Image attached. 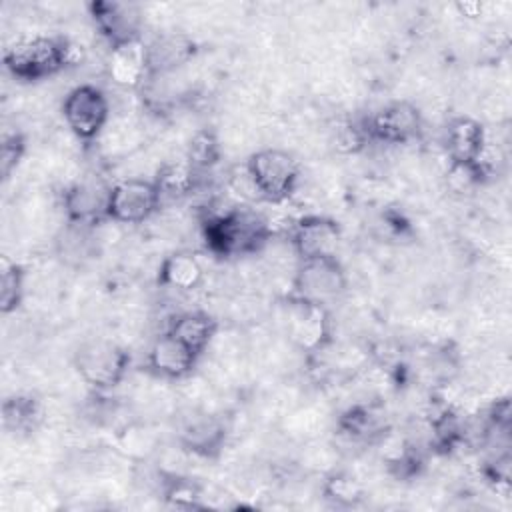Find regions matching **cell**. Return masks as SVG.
Masks as SVG:
<instances>
[{
    "instance_id": "21",
    "label": "cell",
    "mask_w": 512,
    "mask_h": 512,
    "mask_svg": "<svg viewBox=\"0 0 512 512\" xmlns=\"http://www.w3.org/2000/svg\"><path fill=\"white\" fill-rule=\"evenodd\" d=\"M24 296V270L10 258H2L0 264V308L2 314L14 312Z\"/></svg>"
},
{
    "instance_id": "10",
    "label": "cell",
    "mask_w": 512,
    "mask_h": 512,
    "mask_svg": "<svg viewBox=\"0 0 512 512\" xmlns=\"http://www.w3.org/2000/svg\"><path fill=\"white\" fill-rule=\"evenodd\" d=\"M110 186L96 178L74 182L64 192V210L70 224L94 226L108 220Z\"/></svg>"
},
{
    "instance_id": "23",
    "label": "cell",
    "mask_w": 512,
    "mask_h": 512,
    "mask_svg": "<svg viewBox=\"0 0 512 512\" xmlns=\"http://www.w3.org/2000/svg\"><path fill=\"white\" fill-rule=\"evenodd\" d=\"M324 492L330 500L338 504H356L362 498V488L358 482L346 474H334L324 486Z\"/></svg>"
},
{
    "instance_id": "17",
    "label": "cell",
    "mask_w": 512,
    "mask_h": 512,
    "mask_svg": "<svg viewBox=\"0 0 512 512\" xmlns=\"http://www.w3.org/2000/svg\"><path fill=\"white\" fill-rule=\"evenodd\" d=\"M108 74L120 88H140L148 78L146 44L142 40H134L110 48Z\"/></svg>"
},
{
    "instance_id": "24",
    "label": "cell",
    "mask_w": 512,
    "mask_h": 512,
    "mask_svg": "<svg viewBox=\"0 0 512 512\" xmlns=\"http://www.w3.org/2000/svg\"><path fill=\"white\" fill-rule=\"evenodd\" d=\"M24 138L22 134L14 132V134H4L2 138V146H0V170L2 176L8 178L12 174V170L18 166L20 158L24 156Z\"/></svg>"
},
{
    "instance_id": "9",
    "label": "cell",
    "mask_w": 512,
    "mask_h": 512,
    "mask_svg": "<svg viewBox=\"0 0 512 512\" xmlns=\"http://www.w3.org/2000/svg\"><path fill=\"white\" fill-rule=\"evenodd\" d=\"M364 136L386 142V144H406L418 138L422 130V116L418 108L406 100L386 104L374 112L364 124Z\"/></svg>"
},
{
    "instance_id": "20",
    "label": "cell",
    "mask_w": 512,
    "mask_h": 512,
    "mask_svg": "<svg viewBox=\"0 0 512 512\" xmlns=\"http://www.w3.org/2000/svg\"><path fill=\"white\" fill-rule=\"evenodd\" d=\"M40 420V406L30 396H14L2 404V422L6 430L28 432Z\"/></svg>"
},
{
    "instance_id": "1",
    "label": "cell",
    "mask_w": 512,
    "mask_h": 512,
    "mask_svg": "<svg viewBox=\"0 0 512 512\" xmlns=\"http://www.w3.org/2000/svg\"><path fill=\"white\" fill-rule=\"evenodd\" d=\"M270 234L268 222L256 210L244 206L212 216L204 224L208 248L224 258L260 252L270 240Z\"/></svg>"
},
{
    "instance_id": "5",
    "label": "cell",
    "mask_w": 512,
    "mask_h": 512,
    "mask_svg": "<svg viewBox=\"0 0 512 512\" xmlns=\"http://www.w3.org/2000/svg\"><path fill=\"white\" fill-rule=\"evenodd\" d=\"M244 166L262 200L282 202L294 192L298 184V176H300L298 162L286 150H280V148L258 150L250 154Z\"/></svg>"
},
{
    "instance_id": "19",
    "label": "cell",
    "mask_w": 512,
    "mask_h": 512,
    "mask_svg": "<svg viewBox=\"0 0 512 512\" xmlns=\"http://www.w3.org/2000/svg\"><path fill=\"white\" fill-rule=\"evenodd\" d=\"M204 268L190 252H174L166 256L158 270V282L174 290H194L202 284Z\"/></svg>"
},
{
    "instance_id": "22",
    "label": "cell",
    "mask_w": 512,
    "mask_h": 512,
    "mask_svg": "<svg viewBox=\"0 0 512 512\" xmlns=\"http://www.w3.org/2000/svg\"><path fill=\"white\" fill-rule=\"evenodd\" d=\"M188 164L194 172L210 168L218 160V142L210 132H198L188 148Z\"/></svg>"
},
{
    "instance_id": "8",
    "label": "cell",
    "mask_w": 512,
    "mask_h": 512,
    "mask_svg": "<svg viewBox=\"0 0 512 512\" xmlns=\"http://www.w3.org/2000/svg\"><path fill=\"white\" fill-rule=\"evenodd\" d=\"M88 12L94 20L96 30L104 36L110 48L140 40L144 16L140 6L132 2H108L94 0L88 4Z\"/></svg>"
},
{
    "instance_id": "13",
    "label": "cell",
    "mask_w": 512,
    "mask_h": 512,
    "mask_svg": "<svg viewBox=\"0 0 512 512\" xmlns=\"http://www.w3.org/2000/svg\"><path fill=\"white\" fill-rule=\"evenodd\" d=\"M196 54V42L184 32H160L146 42L148 76H168Z\"/></svg>"
},
{
    "instance_id": "2",
    "label": "cell",
    "mask_w": 512,
    "mask_h": 512,
    "mask_svg": "<svg viewBox=\"0 0 512 512\" xmlns=\"http://www.w3.org/2000/svg\"><path fill=\"white\" fill-rule=\"evenodd\" d=\"M72 62V46L62 36H32L4 52L6 70L24 82L50 78Z\"/></svg>"
},
{
    "instance_id": "16",
    "label": "cell",
    "mask_w": 512,
    "mask_h": 512,
    "mask_svg": "<svg viewBox=\"0 0 512 512\" xmlns=\"http://www.w3.org/2000/svg\"><path fill=\"white\" fill-rule=\"evenodd\" d=\"M226 442V426L214 414H194L180 430V444L202 458H214L220 454Z\"/></svg>"
},
{
    "instance_id": "3",
    "label": "cell",
    "mask_w": 512,
    "mask_h": 512,
    "mask_svg": "<svg viewBox=\"0 0 512 512\" xmlns=\"http://www.w3.org/2000/svg\"><path fill=\"white\" fill-rule=\"evenodd\" d=\"M130 364L128 352L112 340L84 342L74 354V368L78 376L96 392L112 390L122 382Z\"/></svg>"
},
{
    "instance_id": "25",
    "label": "cell",
    "mask_w": 512,
    "mask_h": 512,
    "mask_svg": "<svg viewBox=\"0 0 512 512\" xmlns=\"http://www.w3.org/2000/svg\"><path fill=\"white\" fill-rule=\"evenodd\" d=\"M458 10L464 14V16H478L482 12V4L478 2H460L458 4Z\"/></svg>"
},
{
    "instance_id": "11",
    "label": "cell",
    "mask_w": 512,
    "mask_h": 512,
    "mask_svg": "<svg viewBox=\"0 0 512 512\" xmlns=\"http://www.w3.org/2000/svg\"><path fill=\"white\" fill-rule=\"evenodd\" d=\"M288 336L298 348L306 352L322 350L330 338V320L326 308L322 304H310L292 298Z\"/></svg>"
},
{
    "instance_id": "4",
    "label": "cell",
    "mask_w": 512,
    "mask_h": 512,
    "mask_svg": "<svg viewBox=\"0 0 512 512\" xmlns=\"http://www.w3.org/2000/svg\"><path fill=\"white\" fill-rule=\"evenodd\" d=\"M346 286L348 278L336 254L302 258L294 272L292 298L324 306L344 294Z\"/></svg>"
},
{
    "instance_id": "15",
    "label": "cell",
    "mask_w": 512,
    "mask_h": 512,
    "mask_svg": "<svg viewBox=\"0 0 512 512\" xmlns=\"http://www.w3.org/2000/svg\"><path fill=\"white\" fill-rule=\"evenodd\" d=\"M338 226L330 218L320 216H306L298 220L290 232V246L292 252L302 258L312 256H326L336 254V242H338Z\"/></svg>"
},
{
    "instance_id": "18",
    "label": "cell",
    "mask_w": 512,
    "mask_h": 512,
    "mask_svg": "<svg viewBox=\"0 0 512 512\" xmlns=\"http://www.w3.org/2000/svg\"><path fill=\"white\" fill-rule=\"evenodd\" d=\"M166 332H170L172 336L182 340L194 352L202 354L208 348V344L212 342V338L216 336L218 322L208 312L188 310V312L176 314L170 320Z\"/></svg>"
},
{
    "instance_id": "6",
    "label": "cell",
    "mask_w": 512,
    "mask_h": 512,
    "mask_svg": "<svg viewBox=\"0 0 512 512\" xmlns=\"http://www.w3.org/2000/svg\"><path fill=\"white\" fill-rule=\"evenodd\" d=\"M62 118L78 140H94L110 118V102L94 84L72 88L62 102Z\"/></svg>"
},
{
    "instance_id": "7",
    "label": "cell",
    "mask_w": 512,
    "mask_h": 512,
    "mask_svg": "<svg viewBox=\"0 0 512 512\" xmlns=\"http://www.w3.org/2000/svg\"><path fill=\"white\" fill-rule=\"evenodd\" d=\"M162 196L154 180L124 178L110 186L108 220L118 224H140L160 208Z\"/></svg>"
},
{
    "instance_id": "14",
    "label": "cell",
    "mask_w": 512,
    "mask_h": 512,
    "mask_svg": "<svg viewBox=\"0 0 512 512\" xmlns=\"http://www.w3.org/2000/svg\"><path fill=\"white\" fill-rule=\"evenodd\" d=\"M446 154L450 164L458 166H478L486 150V130L470 116H456L446 126Z\"/></svg>"
},
{
    "instance_id": "12",
    "label": "cell",
    "mask_w": 512,
    "mask_h": 512,
    "mask_svg": "<svg viewBox=\"0 0 512 512\" xmlns=\"http://www.w3.org/2000/svg\"><path fill=\"white\" fill-rule=\"evenodd\" d=\"M200 354L186 346L182 340L170 332L160 334L148 350V368L158 378L182 380L188 378L198 362Z\"/></svg>"
}]
</instances>
